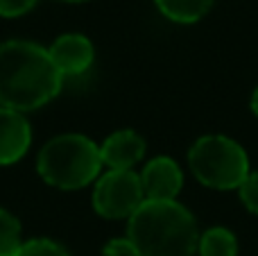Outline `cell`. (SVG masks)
I'll use <instances>...</instances> for the list:
<instances>
[{
  "label": "cell",
  "instance_id": "cell-10",
  "mask_svg": "<svg viewBox=\"0 0 258 256\" xmlns=\"http://www.w3.org/2000/svg\"><path fill=\"white\" fill-rule=\"evenodd\" d=\"M215 0H154L156 9L163 14L168 21L179 25H192L202 21L213 7Z\"/></svg>",
  "mask_w": 258,
  "mask_h": 256
},
{
  "label": "cell",
  "instance_id": "cell-8",
  "mask_svg": "<svg viewBox=\"0 0 258 256\" xmlns=\"http://www.w3.org/2000/svg\"><path fill=\"white\" fill-rule=\"evenodd\" d=\"M145 150L147 143L138 132L118 130L100 145V157L102 166L109 170H134L145 159Z\"/></svg>",
  "mask_w": 258,
  "mask_h": 256
},
{
  "label": "cell",
  "instance_id": "cell-14",
  "mask_svg": "<svg viewBox=\"0 0 258 256\" xmlns=\"http://www.w3.org/2000/svg\"><path fill=\"white\" fill-rule=\"evenodd\" d=\"M238 198L245 204L247 211L258 216V170L249 172V175L245 177V181H242L240 188H238Z\"/></svg>",
  "mask_w": 258,
  "mask_h": 256
},
{
  "label": "cell",
  "instance_id": "cell-7",
  "mask_svg": "<svg viewBox=\"0 0 258 256\" xmlns=\"http://www.w3.org/2000/svg\"><path fill=\"white\" fill-rule=\"evenodd\" d=\"M145 200H177L183 188V170L172 157H154L138 172Z\"/></svg>",
  "mask_w": 258,
  "mask_h": 256
},
{
  "label": "cell",
  "instance_id": "cell-12",
  "mask_svg": "<svg viewBox=\"0 0 258 256\" xmlns=\"http://www.w3.org/2000/svg\"><path fill=\"white\" fill-rule=\"evenodd\" d=\"M23 243L21 220L7 209H0V256H16Z\"/></svg>",
  "mask_w": 258,
  "mask_h": 256
},
{
  "label": "cell",
  "instance_id": "cell-11",
  "mask_svg": "<svg viewBox=\"0 0 258 256\" xmlns=\"http://www.w3.org/2000/svg\"><path fill=\"white\" fill-rule=\"evenodd\" d=\"M238 238L227 227H211L200 234L197 254L200 256H238Z\"/></svg>",
  "mask_w": 258,
  "mask_h": 256
},
{
  "label": "cell",
  "instance_id": "cell-18",
  "mask_svg": "<svg viewBox=\"0 0 258 256\" xmlns=\"http://www.w3.org/2000/svg\"><path fill=\"white\" fill-rule=\"evenodd\" d=\"M63 3H89V0H63Z\"/></svg>",
  "mask_w": 258,
  "mask_h": 256
},
{
  "label": "cell",
  "instance_id": "cell-2",
  "mask_svg": "<svg viewBox=\"0 0 258 256\" xmlns=\"http://www.w3.org/2000/svg\"><path fill=\"white\" fill-rule=\"evenodd\" d=\"M138 256H195L200 227L179 200H145L127 220Z\"/></svg>",
  "mask_w": 258,
  "mask_h": 256
},
{
  "label": "cell",
  "instance_id": "cell-9",
  "mask_svg": "<svg viewBox=\"0 0 258 256\" xmlns=\"http://www.w3.org/2000/svg\"><path fill=\"white\" fill-rule=\"evenodd\" d=\"M32 145V127L25 113L0 107V166H14Z\"/></svg>",
  "mask_w": 258,
  "mask_h": 256
},
{
  "label": "cell",
  "instance_id": "cell-3",
  "mask_svg": "<svg viewBox=\"0 0 258 256\" xmlns=\"http://www.w3.org/2000/svg\"><path fill=\"white\" fill-rule=\"evenodd\" d=\"M100 145L84 134H59L41 148L36 172L48 186L77 190L98 181L102 172Z\"/></svg>",
  "mask_w": 258,
  "mask_h": 256
},
{
  "label": "cell",
  "instance_id": "cell-1",
  "mask_svg": "<svg viewBox=\"0 0 258 256\" xmlns=\"http://www.w3.org/2000/svg\"><path fill=\"white\" fill-rule=\"evenodd\" d=\"M63 89L48 48L25 39L0 43V107L18 113L50 104Z\"/></svg>",
  "mask_w": 258,
  "mask_h": 256
},
{
  "label": "cell",
  "instance_id": "cell-4",
  "mask_svg": "<svg viewBox=\"0 0 258 256\" xmlns=\"http://www.w3.org/2000/svg\"><path fill=\"white\" fill-rule=\"evenodd\" d=\"M188 166L200 184L213 190H238L251 172L245 148L224 134L197 139L188 150Z\"/></svg>",
  "mask_w": 258,
  "mask_h": 256
},
{
  "label": "cell",
  "instance_id": "cell-5",
  "mask_svg": "<svg viewBox=\"0 0 258 256\" xmlns=\"http://www.w3.org/2000/svg\"><path fill=\"white\" fill-rule=\"evenodd\" d=\"M93 211L104 220L132 218L145 202L143 184L134 170H107L93 186Z\"/></svg>",
  "mask_w": 258,
  "mask_h": 256
},
{
  "label": "cell",
  "instance_id": "cell-17",
  "mask_svg": "<svg viewBox=\"0 0 258 256\" xmlns=\"http://www.w3.org/2000/svg\"><path fill=\"white\" fill-rule=\"evenodd\" d=\"M249 109L254 116H258V86L254 89V93H251V100H249Z\"/></svg>",
  "mask_w": 258,
  "mask_h": 256
},
{
  "label": "cell",
  "instance_id": "cell-16",
  "mask_svg": "<svg viewBox=\"0 0 258 256\" xmlns=\"http://www.w3.org/2000/svg\"><path fill=\"white\" fill-rule=\"evenodd\" d=\"M102 256H138V252L125 236V238H111L109 243H104Z\"/></svg>",
  "mask_w": 258,
  "mask_h": 256
},
{
  "label": "cell",
  "instance_id": "cell-6",
  "mask_svg": "<svg viewBox=\"0 0 258 256\" xmlns=\"http://www.w3.org/2000/svg\"><path fill=\"white\" fill-rule=\"evenodd\" d=\"M48 54L61 77H80L93 66L95 48L89 36L80 32H66L48 45Z\"/></svg>",
  "mask_w": 258,
  "mask_h": 256
},
{
  "label": "cell",
  "instance_id": "cell-15",
  "mask_svg": "<svg viewBox=\"0 0 258 256\" xmlns=\"http://www.w3.org/2000/svg\"><path fill=\"white\" fill-rule=\"evenodd\" d=\"M39 0H0V16L3 18H18L36 7Z\"/></svg>",
  "mask_w": 258,
  "mask_h": 256
},
{
  "label": "cell",
  "instance_id": "cell-13",
  "mask_svg": "<svg viewBox=\"0 0 258 256\" xmlns=\"http://www.w3.org/2000/svg\"><path fill=\"white\" fill-rule=\"evenodd\" d=\"M16 256H71L61 243L52 238H32L21 245Z\"/></svg>",
  "mask_w": 258,
  "mask_h": 256
}]
</instances>
